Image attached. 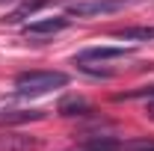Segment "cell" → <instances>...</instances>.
Masks as SVG:
<instances>
[{
    "mask_svg": "<svg viewBox=\"0 0 154 151\" xmlns=\"http://www.w3.org/2000/svg\"><path fill=\"white\" fill-rule=\"evenodd\" d=\"M113 36L122 39V42H151L154 27H125V30H116Z\"/></svg>",
    "mask_w": 154,
    "mask_h": 151,
    "instance_id": "cell-8",
    "label": "cell"
},
{
    "mask_svg": "<svg viewBox=\"0 0 154 151\" xmlns=\"http://www.w3.org/2000/svg\"><path fill=\"white\" fill-rule=\"evenodd\" d=\"M134 151H154V142H142V145H134Z\"/></svg>",
    "mask_w": 154,
    "mask_h": 151,
    "instance_id": "cell-11",
    "label": "cell"
},
{
    "mask_svg": "<svg viewBox=\"0 0 154 151\" xmlns=\"http://www.w3.org/2000/svg\"><path fill=\"white\" fill-rule=\"evenodd\" d=\"M51 3H59V0H24L18 9H12L3 21H6V24H21L24 18H33L38 9H45V6H51Z\"/></svg>",
    "mask_w": 154,
    "mask_h": 151,
    "instance_id": "cell-5",
    "label": "cell"
},
{
    "mask_svg": "<svg viewBox=\"0 0 154 151\" xmlns=\"http://www.w3.org/2000/svg\"><path fill=\"white\" fill-rule=\"evenodd\" d=\"M128 3H134V0H83V3H71V6H68V15H77V18L113 15V12H119V9H125Z\"/></svg>",
    "mask_w": 154,
    "mask_h": 151,
    "instance_id": "cell-2",
    "label": "cell"
},
{
    "mask_svg": "<svg viewBox=\"0 0 154 151\" xmlns=\"http://www.w3.org/2000/svg\"><path fill=\"white\" fill-rule=\"evenodd\" d=\"M68 77L62 71H24L15 77V95L18 98H38L54 89H62Z\"/></svg>",
    "mask_w": 154,
    "mask_h": 151,
    "instance_id": "cell-1",
    "label": "cell"
},
{
    "mask_svg": "<svg viewBox=\"0 0 154 151\" xmlns=\"http://www.w3.org/2000/svg\"><path fill=\"white\" fill-rule=\"evenodd\" d=\"M45 119V110H0V125H24Z\"/></svg>",
    "mask_w": 154,
    "mask_h": 151,
    "instance_id": "cell-7",
    "label": "cell"
},
{
    "mask_svg": "<svg viewBox=\"0 0 154 151\" xmlns=\"http://www.w3.org/2000/svg\"><path fill=\"white\" fill-rule=\"evenodd\" d=\"M83 151H119V142L110 139V136H98V139H92Z\"/></svg>",
    "mask_w": 154,
    "mask_h": 151,
    "instance_id": "cell-10",
    "label": "cell"
},
{
    "mask_svg": "<svg viewBox=\"0 0 154 151\" xmlns=\"http://www.w3.org/2000/svg\"><path fill=\"white\" fill-rule=\"evenodd\" d=\"M0 3H6V0H0Z\"/></svg>",
    "mask_w": 154,
    "mask_h": 151,
    "instance_id": "cell-13",
    "label": "cell"
},
{
    "mask_svg": "<svg viewBox=\"0 0 154 151\" xmlns=\"http://www.w3.org/2000/svg\"><path fill=\"white\" fill-rule=\"evenodd\" d=\"M89 110L92 107H89L86 98H65V101H59V116H86Z\"/></svg>",
    "mask_w": 154,
    "mask_h": 151,
    "instance_id": "cell-9",
    "label": "cell"
},
{
    "mask_svg": "<svg viewBox=\"0 0 154 151\" xmlns=\"http://www.w3.org/2000/svg\"><path fill=\"white\" fill-rule=\"evenodd\" d=\"M148 98H151V104H148V113H151V119H154V89L148 92Z\"/></svg>",
    "mask_w": 154,
    "mask_h": 151,
    "instance_id": "cell-12",
    "label": "cell"
},
{
    "mask_svg": "<svg viewBox=\"0 0 154 151\" xmlns=\"http://www.w3.org/2000/svg\"><path fill=\"white\" fill-rule=\"evenodd\" d=\"M68 27V18H42V21H33V24H27V36L33 39H42V36H57Z\"/></svg>",
    "mask_w": 154,
    "mask_h": 151,
    "instance_id": "cell-3",
    "label": "cell"
},
{
    "mask_svg": "<svg viewBox=\"0 0 154 151\" xmlns=\"http://www.w3.org/2000/svg\"><path fill=\"white\" fill-rule=\"evenodd\" d=\"M131 57L128 48H89L83 54H77V62H110V59H125Z\"/></svg>",
    "mask_w": 154,
    "mask_h": 151,
    "instance_id": "cell-4",
    "label": "cell"
},
{
    "mask_svg": "<svg viewBox=\"0 0 154 151\" xmlns=\"http://www.w3.org/2000/svg\"><path fill=\"white\" fill-rule=\"evenodd\" d=\"M36 136H21V133H0V151H36Z\"/></svg>",
    "mask_w": 154,
    "mask_h": 151,
    "instance_id": "cell-6",
    "label": "cell"
}]
</instances>
